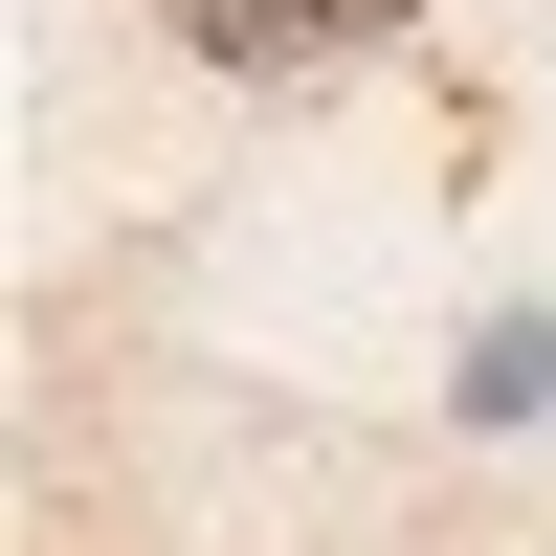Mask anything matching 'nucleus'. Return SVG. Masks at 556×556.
Listing matches in <instances>:
<instances>
[{
	"label": "nucleus",
	"instance_id": "nucleus-1",
	"mask_svg": "<svg viewBox=\"0 0 556 556\" xmlns=\"http://www.w3.org/2000/svg\"><path fill=\"white\" fill-rule=\"evenodd\" d=\"M201 67H245V89H290V67H334V45H379L401 0H156Z\"/></svg>",
	"mask_w": 556,
	"mask_h": 556
},
{
	"label": "nucleus",
	"instance_id": "nucleus-2",
	"mask_svg": "<svg viewBox=\"0 0 556 556\" xmlns=\"http://www.w3.org/2000/svg\"><path fill=\"white\" fill-rule=\"evenodd\" d=\"M534 401H556V312H490L445 356V424H534Z\"/></svg>",
	"mask_w": 556,
	"mask_h": 556
}]
</instances>
